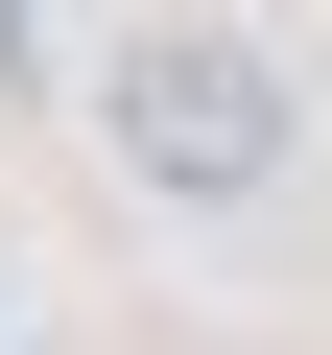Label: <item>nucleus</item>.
<instances>
[{
    "mask_svg": "<svg viewBox=\"0 0 332 355\" xmlns=\"http://www.w3.org/2000/svg\"><path fill=\"white\" fill-rule=\"evenodd\" d=\"M95 142H119V190H166V214H238V190H285V166H308V95H285L238 24L142 0V24L95 48Z\"/></svg>",
    "mask_w": 332,
    "mask_h": 355,
    "instance_id": "obj_1",
    "label": "nucleus"
}]
</instances>
